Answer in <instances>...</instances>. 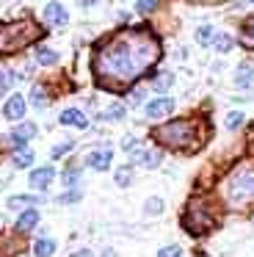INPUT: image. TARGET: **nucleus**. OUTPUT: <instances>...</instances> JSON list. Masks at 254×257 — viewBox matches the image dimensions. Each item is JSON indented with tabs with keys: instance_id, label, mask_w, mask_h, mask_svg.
<instances>
[{
	"instance_id": "10",
	"label": "nucleus",
	"mask_w": 254,
	"mask_h": 257,
	"mask_svg": "<svg viewBox=\"0 0 254 257\" xmlns=\"http://www.w3.org/2000/svg\"><path fill=\"white\" fill-rule=\"evenodd\" d=\"M58 122L66 124V127H77V130H86L88 127V119L83 116V111H77V108H66V111H61Z\"/></svg>"
},
{
	"instance_id": "23",
	"label": "nucleus",
	"mask_w": 254,
	"mask_h": 257,
	"mask_svg": "<svg viewBox=\"0 0 254 257\" xmlns=\"http://www.w3.org/2000/svg\"><path fill=\"white\" fill-rule=\"evenodd\" d=\"M31 102H33L36 108H47V91H44V86H33Z\"/></svg>"
},
{
	"instance_id": "34",
	"label": "nucleus",
	"mask_w": 254,
	"mask_h": 257,
	"mask_svg": "<svg viewBox=\"0 0 254 257\" xmlns=\"http://www.w3.org/2000/svg\"><path fill=\"white\" fill-rule=\"evenodd\" d=\"M77 199H80V191H69V194H64L58 202H64V205H66V202H77Z\"/></svg>"
},
{
	"instance_id": "35",
	"label": "nucleus",
	"mask_w": 254,
	"mask_h": 257,
	"mask_svg": "<svg viewBox=\"0 0 254 257\" xmlns=\"http://www.w3.org/2000/svg\"><path fill=\"white\" fill-rule=\"evenodd\" d=\"M133 100L141 102V100H144V89H136V91H133Z\"/></svg>"
},
{
	"instance_id": "29",
	"label": "nucleus",
	"mask_w": 254,
	"mask_h": 257,
	"mask_svg": "<svg viewBox=\"0 0 254 257\" xmlns=\"http://www.w3.org/2000/svg\"><path fill=\"white\" fill-rule=\"evenodd\" d=\"M14 83V78H11V72L9 69H0V97L6 94V91H9V86Z\"/></svg>"
},
{
	"instance_id": "11",
	"label": "nucleus",
	"mask_w": 254,
	"mask_h": 257,
	"mask_svg": "<svg viewBox=\"0 0 254 257\" xmlns=\"http://www.w3.org/2000/svg\"><path fill=\"white\" fill-rule=\"evenodd\" d=\"M53 180H55V169H53V166L33 169V172H31V188L42 191V188H47V185L53 183Z\"/></svg>"
},
{
	"instance_id": "36",
	"label": "nucleus",
	"mask_w": 254,
	"mask_h": 257,
	"mask_svg": "<svg viewBox=\"0 0 254 257\" xmlns=\"http://www.w3.org/2000/svg\"><path fill=\"white\" fill-rule=\"evenodd\" d=\"M72 257H91V251H88V249H80V251H75Z\"/></svg>"
},
{
	"instance_id": "5",
	"label": "nucleus",
	"mask_w": 254,
	"mask_h": 257,
	"mask_svg": "<svg viewBox=\"0 0 254 257\" xmlns=\"http://www.w3.org/2000/svg\"><path fill=\"white\" fill-rule=\"evenodd\" d=\"M182 227H185L191 235H204V232H210V229L215 227V218L207 213V207H202V202L193 199L191 205H188L185 216H182Z\"/></svg>"
},
{
	"instance_id": "1",
	"label": "nucleus",
	"mask_w": 254,
	"mask_h": 257,
	"mask_svg": "<svg viewBox=\"0 0 254 257\" xmlns=\"http://www.w3.org/2000/svg\"><path fill=\"white\" fill-rule=\"evenodd\" d=\"M160 58V42L147 28H127L105 39L94 53V78L108 91H124Z\"/></svg>"
},
{
	"instance_id": "15",
	"label": "nucleus",
	"mask_w": 254,
	"mask_h": 257,
	"mask_svg": "<svg viewBox=\"0 0 254 257\" xmlns=\"http://www.w3.org/2000/svg\"><path fill=\"white\" fill-rule=\"evenodd\" d=\"M11 163H14L17 169L31 166V163H33V150H28L25 144H22V147H17V150L11 152Z\"/></svg>"
},
{
	"instance_id": "6",
	"label": "nucleus",
	"mask_w": 254,
	"mask_h": 257,
	"mask_svg": "<svg viewBox=\"0 0 254 257\" xmlns=\"http://www.w3.org/2000/svg\"><path fill=\"white\" fill-rule=\"evenodd\" d=\"M44 23L53 25V28H64V25L69 23V14H66V9L61 6L58 0H53V3L44 6Z\"/></svg>"
},
{
	"instance_id": "33",
	"label": "nucleus",
	"mask_w": 254,
	"mask_h": 257,
	"mask_svg": "<svg viewBox=\"0 0 254 257\" xmlns=\"http://www.w3.org/2000/svg\"><path fill=\"white\" fill-rule=\"evenodd\" d=\"M158 257H180V246H163L158 251Z\"/></svg>"
},
{
	"instance_id": "39",
	"label": "nucleus",
	"mask_w": 254,
	"mask_h": 257,
	"mask_svg": "<svg viewBox=\"0 0 254 257\" xmlns=\"http://www.w3.org/2000/svg\"><path fill=\"white\" fill-rule=\"evenodd\" d=\"M0 224H3V218H0Z\"/></svg>"
},
{
	"instance_id": "13",
	"label": "nucleus",
	"mask_w": 254,
	"mask_h": 257,
	"mask_svg": "<svg viewBox=\"0 0 254 257\" xmlns=\"http://www.w3.org/2000/svg\"><path fill=\"white\" fill-rule=\"evenodd\" d=\"M130 158H133V163H141V166H147V169H155L160 163V152H155V150H149V152L130 150Z\"/></svg>"
},
{
	"instance_id": "30",
	"label": "nucleus",
	"mask_w": 254,
	"mask_h": 257,
	"mask_svg": "<svg viewBox=\"0 0 254 257\" xmlns=\"http://www.w3.org/2000/svg\"><path fill=\"white\" fill-rule=\"evenodd\" d=\"M121 116H124V105H110L105 111V119H121Z\"/></svg>"
},
{
	"instance_id": "31",
	"label": "nucleus",
	"mask_w": 254,
	"mask_h": 257,
	"mask_svg": "<svg viewBox=\"0 0 254 257\" xmlns=\"http://www.w3.org/2000/svg\"><path fill=\"white\" fill-rule=\"evenodd\" d=\"M75 150V144H72V141H66V144H58L53 150V158H61V155H66V152H72Z\"/></svg>"
},
{
	"instance_id": "24",
	"label": "nucleus",
	"mask_w": 254,
	"mask_h": 257,
	"mask_svg": "<svg viewBox=\"0 0 254 257\" xmlns=\"http://www.w3.org/2000/svg\"><path fill=\"white\" fill-rule=\"evenodd\" d=\"M213 36H215V31L210 28V25H202V28L196 31V42H199V45H213Z\"/></svg>"
},
{
	"instance_id": "38",
	"label": "nucleus",
	"mask_w": 254,
	"mask_h": 257,
	"mask_svg": "<svg viewBox=\"0 0 254 257\" xmlns=\"http://www.w3.org/2000/svg\"><path fill=\"white\" fill-rule=\"evenodd\" d=\"M248 3H254V0H248Z\"/></svg>"
},
{
	"instance_id": "4",
	"label": "nucleus",
	"mask_w": 254,
	"mask_h": 257,
	"mask_svg": "<svg viewBox=\"0 0 254 257\" xmlns=\"http://www.w3.org/2000/svg\"><path fill=\"white\" fill-rule=\"evenodd\" d=\"M226 199L232 205H243V202L254 199V169H237L226 180Z\"/></svg>"
},
{
	"instance_id": "25",
	"label": "nucleus",
	"mask_w": 254,
	"mask_h": 257,
	"mask_svg": "<svg viewBox=\"0 0 254 257\" xmlns=\"http://www.w3.org/2000/svg\"><path fill=\"white\" fill-rule=\"evenodd\" d=\"M113 180H116V185H121V188H124V185H130V180H133V169H130V166H121L119 172L113 174Z\"/></svg>"
},
{
	"instance_id": "16",
	"label": "nucleus",
	"mask_w": 254,
	"mask_h": 257,
	"mask_svg": "<svg viewBox=\"0 0 254 257\" xmlns=\"http://www.w3.org/2000/svg\"><path fill=\"white\" fill-rule=\"evenodd\" d=\"M55 251V240L53 238H39L36 243H33V254L36 257H53Z\"/></svg>"
},
{
	"instance_id": "19",
	"label": "nucleus",
	"mask_w": 254,
	"mask_h": 257,
	"mask_svg": "<svg viewBox=\"0 0 254 257\" xmlns=\"http://www.w3.org/2000/svg\"><path fill=\"white\" fill-rule=\"evenodd\" d=\"M213 47H215L218 53H229L232 47H235V39H232L229 34H215V36H213Z\"/></svg>"
},
{
	"instance_id": "28",
	"label": "nucleus",
	"mask_w": 254,
	"mask_h": 257,
	"mask_svg": "<svg viewBox=\"0 0 254 257\" xmlns=\"http://www.w3.org/2000/svg\"><path fill=\"white\" fill-rule=\"evenodd\" d=\"M243 124V113L240 111H232L229 116H226V130H237Z\"/></svg>"
},
{
	"instance_id": "27",
	"label": "nucleus",
	"mask_w": 254,
	"mask_h": 257,
	"mask_svg": "<svg viewBox=\"0 0 254 257\" xmlns=\"http://www.w3.org/2000/svg\"><path fill=\"white\" fill-rule=\"evenodd\" d=\"M155 9H158V0H138L136 3L138 14H149V12H155Z\"/></svg>"
},
{
	"instance_id": "18",
	"label": "nucleus",
	"mask_w": 254,
	"mask_h": 257,
	"mask_svg": "<svg viewBox=\"0 0 254 257\" xmlns=\"http://www.w3.org/2000/svg\"><path fill=\"white\" fill-rule=\"evenodd\" d=\"M171 83H174V75H171V72H160V75H155L152 89L163 94V91H169V89H171Z\"/></svg>"
},
{
	"instance_id": "8",
	"label": "nucleus",
	"mask_w": 254,
	"mask_h": 257,
	"mask_svg": "<svg viewBox=\"0 0 254 257\" xmlns=\"http://www.w3.org/2000/svg\"><path fill=\"white\" fill-rule=\"evenodd\" d=\"M25 108H28L25 97H22V94H11V97H9V102L3 105V116H6V119H11V122H17V119L25 116Z\"/></svg>"
},
{
	"instance_id": "21",
	"label": "nucleus",
	"mask_w": 254,
	"mask_h": 257,
	"mask_svg": "<svg viewBox=\"0 0 254 257\" xmlns=\"http://www.w3.org/2000/svg\"><path fill=\"white\" fill-rule=\"evenodd\" d=\"M251 78H254L251 67H248V64H240V67H237V75H235V83L237 86H248V83H251Z\"/></svg>"
},
{
	"instance_id": "2",
	"label": "nucleus",
	"mask_w": 254,
	"mask_h": 257,
	"mask_svg": "<svg viewBox=\"0 0 254 257\" xmlns=\"http://www.w3.org/2000/svg\"><path fill=\"white\" fill-rule=\"evenodd\" d=\"M42 36V28H39L33 20H17V23H3L0 25V53H17L22 47H28L31 42H36Z\"/></svg>"
},
{
	"instance_id": "26",
	"label": "nucleus",
	"mask_w": 254,
	"mask_h": 257,
	"mask_svg": "<svg viewBox=\"0 0 254 257\" xmlns=\"http://www.w3.org/2000/svg\"><path fill=\"white\" fill-rule=\"evenodd\" d=\"M160 210H163V199H158V196L147 199V205H144V213H147V216H158Z\"/></svg>"
},
{
	"instance_id": "20",
	"label": "nucleus",
	"mask_w": 254,
	"mask_h": 257,
	"mask_svg": "<svg viewBox=\"0 0 254 257\" xmlns=\"http://www.w3.org/2000/svg\"><path fill=\"white\" fill-rule=\"evenodd\" d=\"M36 61L42 64V67H53V64L58 61V53L50 50V47H39V50H36Z\"/></svg>"
},
{
	"instance_id": "7",
	"label": "nucleus",
	"mask_w": 254,
	"mask_h": 257,
	"mask_svg": "<svg viewBox=\"0 0 254 257\" xmlns=\"http://www.w3.org/2000/svg\"><path fill=\"white\" fill-rule=\"evenodd\" d=\"M144 111H147L149 119H163V116H169V113L174 111V100H171V97H158V100L147 102Z\"/></svg>"
},
{
	"instance_id": "22",
	"label": "nucleus",
	"mask_w": 254,
	"mask_h": 257,
	"mask_svg": "<svg viewBox=\"0 0 254 257\" xmlns=\"http://www.w3.org/2000/svg\"><path fill=\"white\" fill-rule=\"evenodd\" d=\"M39 196H11L9 199V207L11 210H17V207H25V205H39Z\"/></svg>"
},
{
	"instance_id": "3",
	"label": "nucleus",
	"mask_w": 254,
	"mask_h": 257,
	"mask_svg": "<svg viewBox=\"0 0 254 257\" xmlns=\"http://www.w3.org/2000/svg\"><path fill=\"white\" fill-rule=\"evenodd\" d=\"M152 139L169 150H193L196 147V124L188 122V119H177V122L155 127Z\"/></svg>"
},
{
	"instance_id": "14",
	"label": "nucleus",
	"mask_w": 254,
	"mask_h": 257,
	"mask_svg": "<svg viewBox=\"0 0 254 257\" xmlns=\"http://www.w3.org/2000/svg\"><path fill=\"white\" fill-rule=\"evenodd\" d=\"M33 136H36V124H31V122H22L11 130V141H14L17 147H22L28 139H33Z\"/></svg>"
},
{
	"instance_id": "17",
	"label": "nucleus",
	"mask_w": 254,
	"mask_h": 257,
	"mask_svg": "<svg viewBox=\"0 0 254 257\" xmlns=\"http://www.w3.org/2000/svg\"><path fill=\"white\" fill-rule=\"evenodd\" d=\"M240 45L248 47V50H254V17H248L246 23H243V28H240Z\"/></svg>"
},
{
	"instance_id": "9",
	"label": "nucleus",
	"mask_w": 254,
	"mask_h": 257,
	"mask_svg": "<svg viewBox=\"0 0 254 257\" xmlns=\"http://www.w3.org/2000/svg\"><path fill=\"white\" fill-rule=\"evenodd\" d=\"M110 161H113V152H110V147H102V150H94V152H88V158H86V163H88L91 169H97V172L108 169V166H110Z\"/></svg>"
},
{
	"instance_id": "32",
	"label": "nucleus",
	"mask_w": 254,
	"mask_h": 257,
	"mask_svg": "<svg viewBox=\"0 0 254 257\" xmlns=\"http://www.w3.org/2000/svg\"><path fill=\"white\" fill-rule=\"evenodd\" d=\"M77 180H80V169H69V172H64V183L66 185L77 183Z\"/></svg>"
},
{
	"instance_id": "12",
	"label": "nucleus",
	"mask_w": 254,
	"mask_h": 257,
	"mask_svg": "<svg viewBox=\"0 0 254 257\" xmlns=\"http://www.w3.org/2000/svg\"><path fill=\"white\" fill-rule=\"evenodd\" d=\"M39 224V210L36 207H28V210H22L20 213V218H17V232H31L33 227Z\"/></svg>"
},
{
	"instance_id": "37",
	"label": "nucleus",
	"mask_w": 254,
	"mask_h": 257,
	"mask_svg": "<svg viewBox=\"0 0 254 257\" xmlns=\"http://www.w3.org/2000/svg\"><path fill=\"white\" fill-rule=\"evenodd\" d=\"M102 257H113V249H105V251H102Z\"/></svg>"
}]
</instances>
